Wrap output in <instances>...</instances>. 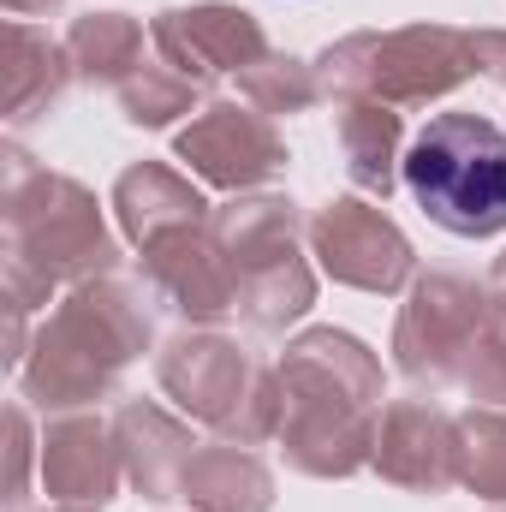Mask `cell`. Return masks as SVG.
Here are the masks:
<instances>
[{"label":"cell","instance_id":"obj_1","mask_svg":"<svg viewBox=\"0 0 506 512\" xmlns=\"http://www.w3.org/2000/svg\"><path fill=\"white\" fill-rule=\"evenodd\" d=\"M405 191L417 209L459 233L483 239L506 227V131L483 114H441L405 149Z\"/></svg>","mask_w":506,"mask_h":512}]
</instances>
